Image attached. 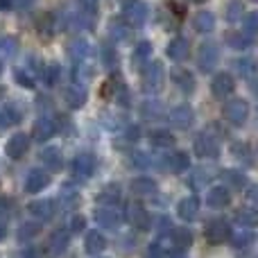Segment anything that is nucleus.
<instances>
[{
  "label": "nucleus",
  "mask_w": 258,
  "mask_h": 258,
  "mask_svg": "<svg viewBox=\"0 0 258 258\" xmlns=\"http://www.w3.org/2000/svg\"><path fill=\"white\" fill-rule=\"evenodd\" d=\"M147 16H150V9L143 0H122V21L132 27L145 25Z\"/></svg>",
  "instance_id": "1"
},
{
  "label": "nucleus",
  "mask_w": 258,
  "mask_h": 258,
  "mask_svg": "<svg viewBox=\"0 0 258 258\" xmlns=\"http://www.w3.org/2000/svg\"><path fill=\"white\" fill-rule=\"evenodd\" d=\"M163 80H165L163 66H161L159 61H147L145 68H143V75H141L143 91H145V93H156V91H161V86H163Z\"/></svg>",
  "instance_id": "2"
},
{
  "label": "nucleus",
  "mask_w": 258,
  "mask_h": 258,
  "mask_svg": "<svg viewBox=\"0 0 258 258\" xmlns=\"http://www.w3.org/2000/svg\"><path fill=\"white\" fill-rule=\"evenodd\" d=\"M222 116L227 118V122H231V125L242 127L247 122V116H249V104H247L245 100H238V98L229 100L222 109Z\"/></svg>",
  "instance_id": "3"
},
{
  "label": "nucleus",
  "mask_w": 258,
  "mask_h": 258,
  "mask_svg": "<svg viewBox=\"0 0 258 258\" xmlns=\"http://www.w3.org/2000/svg\"><path fill=\"white\" fill-rule=\"evenodd\" d=\"M125 218H127V222L132 224L134 229H138V231H147V229H150V224H152L150 211H147L143 204H138V202H132V204H127Z\"/></svg>",
  "instance_id": "4"
},
{
  "label": "nucleus",
  "mask_w": 258,
  "mask_h": 258,
  "mask_svg": "<svg viewBox=\"0 0 258 258\" xmlns=\"http://www.w3.org/2000/svg\"><path fill=\"white\" fill-rule=\"evenodd\" d=\"M204 236L211 245H220V242L229 240V236H231V227H229L227 220L215 218V220H211V222H206Z\"/></svg>",
  "instance_id": "5"
},
{
  "label": "nucleus",
  "mask_w": 258,
  "mask_h": 258,
  "mask_svg": "<svg viewBox=\"0 0 258 258\" xmlns=\"http://www.w3.org/2000/svg\"><path fill=\"white\" fill-rule=\"evenodd\" d=\"M220 61V50L215 43H202L197 52V66L202 73H211Z\"/></svg>",
  "instance_id": "6"
},
{
  "label": "nucleus",
  "mask_w": 258,
  "mask_h": 258,
  "mask_svg": "<svg viewBox=\"0 0 258 258\" xmlns=\"http://www.w3.org/2000/svg\"><path fill=\"white\" fill-rule=\"evenodd\" d=\"M95 168H98V159L91 152H82L73 159V174H77L80 179H89L95 172Z\"/></svg>",
  "instance_id": "7"
},
{
  "label": "nucleus",
  "mask_w": 258,
  "mask_h": 258,
  "mask_svg": "<svg viewBox=\"0 0 258 258\" xmlns=\"http://www.w3.org/2000/svg\"><path fill=\"white\" fill-rule=\"evenodd\" d=\"M192 150H195V154L202 156V159H218V154H220L218 141H215L213 136H209V134H200V136L195 138Z\"/></svg>",
  "instance_id": "8"
},
{
  "label": "nucleus",
  "mask_w": 258,
  "mask_h": 258,
  "mask_svg": "<svg viewBox=\"0 0 258 258\" xmlns=\"http://www.w3.org/2000/svg\"><path fill=\"white\" fill-rule=\"evenodd\" d=\"M168 120L174 129H188L195 122V111H192L188 104H181V107H174L172 111L168 113Z\"/></svg>",
  "instance_id": "9"
},
{
  "label": "nucleus",
  "mask_w": 258,
  "mask_h": 258,
  "mask_svg": "<svg viewBox=\"0 0 258 258\" xmlns=\"http://www.w3.org/2000/svg\"><path fill=\"white\" fill-rule=\"evenodd\" d=\"M233 89H236V84H233V77L229 73H218L211 82V91L218 100H227L233 93Z\"/></svg>",
  "instance_id": "10"
},
{
  "label": "nucleus",
  "mask_w": 258,
  "mask_h": 258,
  "mask_svg": "<svg viewBox=\"0 0 258 258\" xmlns=\"http://www.w3.org/2000/svg\"><path fill=\"white\" fill-rule=\"evenodd\" d=\"M27 147H30V136L18 132L7 141V145H5V154H7L9 159H23L25 152H27Z\"/></svg>",
  "instance_id": "11"
},
{
  "label": "nucleus",
  "mask_w": 258,
  "mask_h": 258,
  "mask_svg": "<svg viewBox=\"0 0 258 258\" xmlns=\"http://www.w3.org/2000/svg\"><path fill=\"white\" fill-rule=\"evenodd\" d=\"M95 222L102 229H118L122 222V215L116 211V206H102L100 211H95Z\"/></svg>",
  "instance_id": "12"
},
{
  "label": "nucleus",
  "mask_w": 258,
  "mask_h": 258,
  "mask_svg": "<svg viewBox=\"0 0 258 258\" xmlns=\"http://www.w3.org/2000/svg\"><path fill=\"white\" fill-rule=\"evenodd\" d=\"M48 183H50V174L45 172V170L34 168V170H30L25 177V190L27 192H41L43 188H48Z\"/></svg>",
  "instance_id": "13"
},
{
  "label": "nucleus",
  "mask_w": 258,
  "mask_h": 258,
  "mask_svg": "<svg viewBox=\"0 0 258 258\" xmlns=\"http://www.w3.org/2000/svg\"><path fill=\"white\" fill-rule=\"evenodd\" d=\"M63 100H66V104L71 109L84 107V102H86V89H84V86H80L77 82H73L71 86H66V89H63Z\"/></svg>",
  "instance_id": "14"
},
{
  "label": "nucleus",
  "mask_w": 258,
  "mask_h": 258,
  "mask_svg": "<svg viewBox=\"0 0 258 258\" xmlns=\"http://www.w3.org/2000/svg\"><path fill=\"white\" fill-rule=\"evenodd\" d=\"M68 242H71V231H66V229H57V231L50 236L48 240V254L50 256H59L66 251Z\"/></svg>",
  "instance_id": "15"
},
{
  "label": "nucleus",
  "mask_w": 258,
  "mask_h": 258,
  "mask_svg": "<svg viewBox=\"0 0 258 258\" xmlns=\"http://www.w3.org/2000/svg\"><path fill=\"white\" fill-rule=\"evenodd\" d=\"M129 190H132L136 197H152V195H156L159 186H156V181L150 177H136L132 183H129Z\"/></svg>",
  "instance_id": "16"
},
{
  "label": "nucleus",
  "mask_w": 258,
  "mask_h": 258,
  "mask_svg": "<svg viewBox=\"0 0 258 258\" xmlns=\"http://www.w3.org/2000/svg\"><path fill=\"white\" fill-rule=\"evenodd\" d=\"M206 204L211 206V209H224V206L231 204V192H229L227 186H215L209 190V195H206Z\"/></svg>",
  "instance_id": "17"
},
{
  "label": "nucleus",
  "mask_w": 258,
  "mask_h": 258,
  "mask_svg": "<svg viewBox=\"0 0 258 258\" xmlns=\"http://www.w3.org/2000/svg\"><path fill=\"white\" fill-rule=\"evenodd\" d=\"M177 215L183 220V222H192L200 215V200L197 197H186L177 204Z\"/></svg>",
  "instance_id": "18"
},
{
  "label": "nucleus",
  "mask_w": 258,
  "mask_h": 258,
  "mask_svg": "<svg viewBox=\"0 0 258 258\" xmlns=\"http://www.w3.org/2000/svg\"><path fill=\"white\" fill-rule=\"evenodd\" d=\"M168 57L172 59V61H183V59H188V52H190V43H188V39H183V36H177V39H172L168 43Z\"/></svg>",
  "instance_id": "19"
},
{
  "label": "nucleus",
  "mask_w": 258,
  "mask_h": 258,
  "mask_svg": "<svg viewBox=\"0 0 258 258\" xmlns=\"http://www.w3.org/2000/svg\"><path fill=\"white\" fill-rule=\"evenodd\" d=\"M27 211L30 215H34L36 220H50L54 215V202L52 200H36L32 204H27Z\"/></svg>",
  "instance_id": "20"
},
{
  "label": "nucleus",
  "mask_w": 258,
  "mask_h": 258,
  "mask_svg": "<svg viewBox=\"0 0 258 258\" xmlns=\"http://www.w3.org/2000/svg\"><path fill=\"white\" fill-rule=\"evenodd\" d=\"M54 122L50 120V118H39V120L34 122V127H32V138L34 141H39V143H43V141H48V138H52V134H54Z\"/></svg>",
  "instance_id": "21"
},
{
  "label": "nucleus",
  "mask_w": 258,
  "mask_h": 258,
  "mask_svg": "<svg viewBox=\"0 0 258 258\" xmlns=\"http://www.w3.org/2000/svg\"><path fill=\"white\" fill-rule=\"evenodd\" d=\"M109 34H111V39L116 41V43H127V41H132L134 27L125 21H113L111 25H109Z\"/></svg>",
  "instance_id": "22"
},
{
  "label": "nucleus",
  "mask_w": 258,
  "mask_h": 258,
  "mask_svg": "<svg viewBox=\"0 0 258 258\" xmlns=\"http://www.w3.org/2000/svg\"><path fill=\"white\" fill-rule=\"evenodd\" d=\"M192 27H195L200 34H209V32L215 30V16L211 12H206V9H202V12H197L195 16H192Z\"/></svg>",
  "instance_id": "23"
},
{
  "label": "nucleus",
  "mask_w": 258,
  "mask_h": 258,
  "mask_svg": "<svg viewBox=\"0 0 258 258\" xmlns=\"http://www.w3.org/2000/svg\"><path fill=\"white\" fill-rule=\"evenodd\" d=\"M147 61H152V43H150V41H141V43L134 45L132 63L136 68H143Z\"/></svg>",
  "instance_id": "24"
},
{
  "label": "nucleus",
  "mask_w": 258,
  "mask_h": 258,
  "mask_svg": "<svg viewBox=\"0 0 258 258\" xmlns=\"http://www.w3.org/2000/svg\"><path fill=\"white\" fill-rule=\"evenodd\" d=\"M84 249L89 251V254H100V251H104L107 249V238H104V233L89 231L84 238Z\"/></svg>",
  "instance_id": "25"
},
{
  "label": "nucleus",
  "mask_w": 258,
  "mask_h": 258,
  "mask_svg": "<svg viewBox=\"0 0 258 258\" xmlns=\"http://www.w3.org/2000/svg\"><path fill=\"white\" fill-rule=\"evenodd\" d=\"M222 181L229 190H242V188L247 186V177L240 172V170H224Z\"/></svg>",
  "instance_id": "26"
},
{
  "label": "nucleus",
  "mask_w": 258,
  "mask_h": 258,
  "mask_svg": "<svg viewBox=\"0 0 258 258\" xmlns=\"http://www.w3.org/2000/svg\"><path fill=\"white\" fill-rule=\"evenodd\" d=\"M41 161H43V165L48 170H59L63 163L61 150H59V147H45V150L41 152Z\"/></svg>",
  "instance_id": "27"
},
{
  "label": "nucleus",
  "mask_w": 258,
  "mask_h": 258,
  "mask_svg": "<svg viewBox=\"0 0 258 258\" xmlns=\"http://www.w3.org/2000/svg\"><path fill=\"white\" fill-rule=\"evenodd\" d=\"M89 54H91V48H89V43H86L84 39H75L71 45H68V57H71L75 63L77 61H86Z\"/></svg>",
  "instance_id": "28"
},
{
  "label": "nucleus",
  "mask_w": 258,
  "mask_h": 258,
  "mask_svg": "<svg viewBox=\"0 0 258 258\" xmlns=\"http://www.w3.org/2000/svg\"><path fill=\"white\" fill-rule=\"evenodd\" d=\"M120 202V188L118 186H104L102 190L98 192V204L100 206H116Z\"/></svg>",
  "instance_id": "29"
},
{
  "label": "nucleus",
  "mask_w": 258,
  "mask_h": 258,
  "mask_svg": "<svg viewBox=\"0 0 258 258\" xmlns=\"http://www.w3.org/2000/svg\"><path fill=\"white\" fill-rule=\"evenodd\" d=\"M165 165H168L172 172H186L190 161H188L186 152H174V154H170L168 159H165Z\"/></svg>",
  "instance_id": "30"
},
{
  "label": "nucleus",
  "mask_w": 258,
  "mask_h": 258,
  "mask_svg": "<svg viewBox=\"0 0 258 258\" xmlns=\"http://www.w3.org/2000/svg\"><path fill=\"white\" fill-rule=\"evenodd\" d=\"M57 30H59V23H57V18H54V14H43V16L39 18V34L41 36L50 39Z\"/></svg>",
  "instance_id": "31"
},
{
  "label": "nucleus",
  "mask_w": 258,
  "mask_h": 258,
  "mask_svg": "<svg viewBox=\"0 0 258 258\" xmlns=\"http://www.w3.org/2000/svg\"><path fill=\"white\" fill-rule=\"evenodd\" d=\"M150 143L154 147H172L174 136L168 132V129H154V132H150Z\"/></svg>",
  "instance_id": "32"
},
{
  "label": "nucleus",
  "mask_w": 258,
  "mask_h": 258,
  "mask_svg": "<svg viewBox=\"0 0 258 258\" xmlns=\"http://www.w3.org/2000/svg\"><path fill=\"white\" fill-rule=\"evenodd\" d=\"M172 80H174V84L183 91V93H192V91H195V77H192L188 71L172 73Z\"/></svg>",
  "instance_id": "33"
},
{
  "label": "nucleus",
  "mask_w": 258,
  "mask_h": 258,
  "mask_svg": "<svg viewBox=\"0 0 258 258\" xmlns=\"http://www.w3.org/2000/svg\"><path fill=\"white\" fill-rule=\"evenodd\" d=\"M16 122H21V109L14 107V104L3 107V111H0V125L12 127V125H16Z\"/></svg>",
  "instance_id": "34"
},
{
  "label": "nucleus",
  "mask_w": 258,
  "mask_h": 258,
  "mask_svg": "<svg viewBox=\"0 0 258 258\" xmlns=\"http://www.w3.org/2000/svg\"><path fill=\"white\" fill-rule=\"evenodd\" d=\"M227 43L231 45V48H236V50H245V48H249L251 45V36L249 34H245V32H229L227 34Z\"/></svg>",
  "instance_id": "35"
},
{
  "label": "nucleus",
  "mask_w": 258,
  "mask_h": 258,
  "mask_svg": "<svg viewBox=\"0 0 258 258\" xmlns=\"http://www.w3.org/2000/svg\"><path fill=\"white\" fill-rule=\"evenodd\" d=\"M231 152L236 154V159L245 161L247 165H254V150H251L249 143H236V145L231 147Z\"/></svg>",
  "instance_id": "36"
},
{
  "label": "nucleus",
  "mask_w": 258,
  "mask_h": 258,
  "mask_svg": "<svg viewBox=\"0 0 258 258\" xmlns=\"http://www.w3.org/2000/svg\"><path fill=\"white\" fill-rule=\"evenodd\" d=\"M172 240H174V247L186 251V247H190L192 242V233L188 231L186 227H179V229H172Z\"/></svg>",
  "instance_id": "37"
},
{
  "label": "nucleus",
  "mask_w": 258,
  "mask_h": 258,
  "mask_svg": "<svg viewBox=\"0 0 258 258\" xmlns=\"http://www.w3.org/2000/svg\"><path fill=\"white\" fill-rule=\"evenodd\" d=\"M59 202H61V206H73V204H77V202H80V190H77L73 183H66V186L61 188Z\"/></svg>",
  "instance_id": "38"
},
{
  "label": "nucleus",
  "mask_w": 258,
  "mask_h": 258,
  "mask_svg": "<svg viewBox=\"0 0 258 258\" xmlns=\"http://www.w3.org/2000/svg\"><path fill=\"white\" fill-rule=\"evenodd\" d=\"M229 238H231V242H233V247H236V249H247V247L251 245V240H254V236H251L249 229H240L236 236L231 233Z\"/></svg>",
  "instance_id": "39"
},
{
  "label": "nucleus",
  "mask_w": 258,
  "mask_h": 258,
  "mask_svg": "<svg viewBox=\"0 0 258 258\" xmlns=\"http://www.w3.org/2000/svg\"><path fill=\"white\" fill-rule=\"evenodd\" d=\"M242 16H245V5H242L240 0H231L227 7V21L238 23V21H242Z\"/></svg>",
  "instance_id": "40"
},
{
  "label": "nucleus",
  "mask_w": 258,
  "mask_h": 258,
  "mask_svg": "<svg viewBox=\"0 0 258 258\" xmlns=\"http://www.w3.org/2000/svg\"><path fill=\"white\" fill-rule=\"evenodd\" d=\"M211 179H213V172H211V170H206V168H197L195 172L190 174V183L195 188H204Z\"/></svg>",
  "instance_id": "41"
},
{
  "label": "nucleus",
  "mask_w": 258,
  "mask_h": 258,
  "mask_svg": "<svg viewBox=\"0 0 258 258\" xmlns=\"http://www.w3.org/2000/svg\"><path fill=\"white\" fill-rule=\"evenodd\" d=\"M59 66L57 63H50V66H43V71H41V80H43V84H48V86H54L59 82Z\"/></svg>",
  "instance_id": "42"
},
{
  "label": "nucleus",
  "mask_w": 258,
  "mask_h": 258,
  "mask_svg": "<svg viewBox=\"0 0 258 258\" xmlns=\"http://www.w3.org/2000/svg\"><path fill=\"white\" fill-rule=\"evenodd\" d=\"M236 222L240 224L242 229H254V227H256V213H254L251 209L240 211V213L236 215Z\"/></svg>",
  "instance_id": "43"
},
{
  "label": "nucleus",
  "mask_w": 258,
  "mask_h": 258,
  "mask_svg": "<svg viewBox=\"0 0 258 258\" xmlns=\"http://www.w3.org/2000/svg\"><path fill=\"white\" fill-rule=\"evenodd\" d=\"M236 71L240 73L242 77H247V80L254 82V75H256V66L251 59H240V61H236Z\"/></svg>",
  "instance_id": "44"
},
{
  "label": "nucleus",
  "mask_w": 258,
  "mask_h": 258,
  "mask_svg": "<svg viewBox=\"0 0 258 258\" xmlns=\"http://www.w3.org/2000/svg\"><path fill=\"white\" fill-rule=\"evenodd\" d=\"M39 231H41V224L27 222V224H23V227H21V231H18V238H21V240H32L34 236H39Z\"/></svg>",
  "instance_id": "45"
},
{
  "label": "nucleus",
  "mask_w": 258,
  "mask_h": 258,
  "mask_svg": "<svg viewBox=\"0 0 258 258\" xmlns=\"http://www.w3.org/2000/svg\"><path fill=\"white\" fill-rule=\"evenodd\" d=\"M34 73L30 71V68H27V71H23V68H18L16 71V82L21 86H25V89H32V86H34Z\"/></svg>",
  "instance_id": "46"
},
{
  "label": "nucleus",
  "mask_w": 258,
  "mask_h": 258,
  "mask_svg": "<svg viewBox=\"0 0 258 258\" xmlns=\"http://www.w3.org/2000/svg\"><path fill=\"white\" fill-rule=\"evenodd\" d=\"M256 27H258V16L254 12L247 14L245 21H242V32H245V34H249L251 39H254V36H256Z\"/></svg>",
  "instance_id": "47"
},
{
  "label": "nucleus",
  "mask_w": 258,
  "mask_h": 258,
  "mask_svg": "<svg viewBox=\"0 0 258 258\" xmlns=\"http://www.w3.org/2000/svg\"><path fill=\"white\" fill-rule=\"evenodd\" d=\"M18 50V41L12 39V36H7V39L0 41V54H7V57H14Z\"/></svg>",
  "instance_id": "48"
},
{
  "label": "nucleus",
  "mask_w": 258,
  "mask_h": 258,
  "mask_svg": "<svg viewBox=\"0 0 258 258\" xmlns=\"http://www.w3.org/2000/svg\"><path fill=\"white\" fill-rule=\"evenodd\" d=\"M100 54H102V61H104V66H118V54H116V50L111 48V45H104L102 50H100Z\"/></svg>",
  "instance_id": "49"
},
{
  "label": "nucleus",
  "mask_w": 258,
  "mask_h": 258,
  "mask_svg": "<svg viewBox=\"0 0 258 258\" xmlns=\"http://www.w3.org/2000/svg\"><path fill=\"white\" fill-rule=\"evenodd\" d=\"M129 163H132L134 168H150V165H152V156H147L145 152H136V154H132Z\"/></svg>",
  "instance_id": "50"
},
{
  "label": "nucleus",
  "mask_w": 258,
  "mask_h": 258,
  "mask_svg": "<svg viewBox=\"0 0 258 258\" xmlns=\"http://www.w3.org/2000/svg\"><path fill=\"white\" fill-rule=\"evenodd\" d=\"M77 7H80L82 14L93 16V14L98 12V7H100V0H77Z\"/></svg>",
  "instance_id": "51"
},
{
  "label": "nucleus",
  "mask_w": 258,
  "mask_h": 258,
  "mask_svg": "<svg viewBox=\"0 0 258 258\" xmlns=\"http://www.w3.org/2000/svg\"><path fill=\"white\" fill-rule=\"evenodd\" d=\"M84 227H86V218H84V215H73L71 222H68V229H71L73 233L84 231Z\"/></svg>",
  "instance_id": "52"
},
{
  "label": "nucleus",
  "mask_w": 258,
  "mask_h": 258,
  "mask_svg": "<svg viewBox=\"0 0 258 258\" xmlns=\"http://www.w3.org/2000/svg\"><path fill=\"white\" fill-rule=\"evenodd\" d=\"M143 116H147V118H159L161 116V107H159V102H145L143 104Z\"/></svg>",
  "instance_id": "53"
},
{
  "label": "nucleus",
  "mask_w": 258,
  "mask_h": 258,
  "mask_svg": "<svg viewBox=\"0 0 258 258\" xmlns=\"http://www.w3.org/2000/svg\"><path fill=\"white\" fill-rule=\"evenodd\" d=\"M159 233H161V236H170V233H172V222H170V220L168 218H161V222H159Z\"/></svg>",
  "instance_id": "54"
},
{
  "label": "nucleus",
  "mask_w": 258,
  "mask_h": 258,
  "mask_svg": "<svg viewBox=\"0 0 258 258\" xmlns=\"http://www.w3.org/2000/svg\"><path fill=\"white\" fill-rule=\"evenodd\" d=\"M9 213H12V202L9 200H0V218H9Z\"/></svg>",
  "instance_id": "55"
},
{
  "label": "nucleus",
  "mask_w": 258,
  "mask_h": 258,
  "mask_svg": "<svg viewBox=\"0 0 258 258\" xmlns=\"http://www.w3.org/2000/svg\"><path fill=\"white\" fill-rule=\"evenodd\" d=\"M138 136H141V129L138 127H127V134H125V141L129 143H136Z\"/></svg>",
  "instance_id": "56"
},
{
  "label": "nucleus",
  "mask_w": 258,
  "mask_h": 258,
  "mask_svg": "<svg viewBox=\"0 0 258 258\" xmlns=\"http://www.w3.org/2000/svg\"><path fill=\"white\" fill-rule=\"evenodd\" d=\"M163 258H186V251L179 249V247H174V249H165Z\"/></svg>",
  "instance_id": "57"
},
{
  "label": "nucleus",
  "mask_w": 258,
  "mask_h": 258,
  "mask_svg": "<svg viewBox=\"0 0 258 258\" xmlns=\"http://www.w3.org/2000/svg\"><path fill=\"white\" fill-rule=\"evenodd\" d=\"M21 258H43V254H41L36 247H27V249L21 254Z\"/></svg>",
  "instance_id": "58"
},
{
  "label": "nucleus",
  "mask_w": 258,
  "mask_h": 258,
  "mask_svg": "<svg viewBox=\"0 0 258 258\" xmlns=\"http://www.w3.org/2000/svg\"><path fill=\"white\" fill-rule=\"evenodd\" d=\"M5 236H7V227H5V224L3 222H0V240H3V238Z\"/></svg>",
  "instance_id": "59"
},
{
  "label": "nucleus",
  "mask_w": 258,
  "mask_h": 258,
  "mask_svg": "<svg viewBox=\"0 0 258 258\" xmlns=\"http://www.w3.org/2000/svg\"><path fill=\"white\" fill-rule=\"evenodd\" d=\"M247 197H249V200H254V197H256V188H254V186L249 188V192H247Z\"/></svg>",
  "instance_id": "60"
},
{
  "label": "nucleus",
  "mask_w": 258,
  "mask_h": 258,
  "mask_svg": "<svg viewBox=\"0 0 258 258\" xmlns=\"http://www.w3.org/2000/svg\"><path fill=\"white\" fill-rule=\"evenodd\" d=\"M188 3H195V5H202V3H206V0H188Z\"/></svg>",
  "instance_id": "61"
},
{
  "label": "nucleus",
  "mask_w": 258,
  "mask_h": 258,
  "mask_svg": "<svg viewBox=\"0 0 258 258\" xmlns=\"http://www.w3.org/2000/svg\"><path fill=\"white\" fill-rule=\"evenodd\" d=\"M0 75H3V61H0Z\"/></svg>",
  "instance_id": "62"
}]
</instances>
